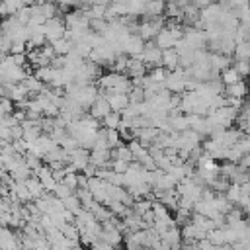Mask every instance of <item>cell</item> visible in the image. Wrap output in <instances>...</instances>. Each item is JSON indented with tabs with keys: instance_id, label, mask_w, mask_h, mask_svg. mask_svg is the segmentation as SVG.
Masks as SVG:
<instances>
[{
	"instance_id": "7c38bea8",
	"label": "cell",
	"mask_w": 250,
	"mask_h": 250,
	"mask_svg": "<svg viewBox=\"0 0 250 250\" xmlns=\"http://www.w3.org/2000/svg\"><path fill=\"white\" fill-rule=\"evenodd\" d=\"M51 47H53V51H55V55H57V57H64V55H68V53H70V49H72V41H68V39L61 37V39L53 41V43H51Z\"/></svg>"
},
{
	"instance_id": "ac0fdd59",
	"label": "cell",
	"mask_w": 250,
	"mask_h": 250,
	"mask_svg": "<svg viewBox=\"0 0 250 250\" xmlns=\"http://www.w3.org/2000/svg\"><path fill=\"white\" fill-rule=\"evenodd\" d=\"M62 184L68 186L72 191L78 188V172H66L64 178H62Z\"/></svg>"
},
{
	"instance_id": "44dd1931",
	"label": "cell",
	"mask_w": 250,
	"mask_h": 250,
	"mask_svg": "<svg viewBox=\"0 0 250 250\" xmlns=\"http://www.w3.org/2000/svg\"><path fill=\"white\" fill-rule=\"evenodd\" d=\"M246 223H248V227H250V213L246 215Z\"/></svg>"
},
{
	"instance_id": "e0dca14e",
	"label": "cell",
	"mask_w": 250,
	"mask_h": 250,
	"mask_svg": "<svg viewBox=\"0 0 250 250\" xmlns=\"http://www.w3.org/2000/svg\"><path fill=\"white\" fill-rule=\"evenodd\" d=\"M150 80H154V82H160V84H164V80H166V76H168V70L164 68V66H152L150 70H148V74H146Z\"/></svg>"
},
{
	"instance_id": "30bf717a",
	"label": "cell",
	"mask_w": 250,
	"mask_h": 250,
	"mask_svg": "<svg viewBox=\"0 0 250 250\" xmlns=\"http://www.w3.org/2000/svg\"><path fill=\"white\" fill-rule=\"evenodd\" d=\"M16 248H18L16 234H12L8 227H2L0 229V250H16Z\"/></svg>"
},
{
	"instance_id": "ffe728a7",
	"label": "cell",
	"mask_w": 250,
	"mask_h": 250,
	"mask_svg": "<svg viewBox=\"0 0 250 250\" xmlns=\"http://www.w3.org/2000/svg\"><path fill=\"white\" fill-rule=\"evenodd\" d=\"M92 250H113V246L98 238V240H94V242H92Z\"/></svg>"
},
{
	"instance_id": "5b68a950",
	"label": "cell",
	"mask_w": 250,
	"mask_h": 250,
	"mask_svg": "<svg viewBox=\"0 0 250 250\" xmlns=\"http://www.w3.org/2000/svg\"><path fill=\"white\" fill-rule=\"evenodd\" d=\"M223 94H225V98H238V100H244L246 94H248V86H246L244 80H238V82H234V84H230V86H225V88H223Z\"/></svg>"
},
{
	"instance_id": "9c48e42d",
	"label": "cell",
	"mask_w": 250,
	"mask_h": 250,
	"mask_svg": "<svg viewBox=\"0 0 250 250\" xmlns=\"http://www.w3.org/2000/svg\"><path fill=\"white\" fill-rule=\"evenodd\" d=\"M166 12V0H146L145 4V18H154V16H164Z\"/></svg>"
},
{
	"instance_id": "4fadbf2b",
	"label": "cell",
	"mask_w": 250,
	"mask_h": 250,
	"mask_svg": "<svg viewBox=\"0 0 250 250\" xmlns=\"http://www.w3.org/2000/svg\"><path fill=\"white\" fill-rule=\"evenodd\" d=\"M232 55H234V61H248L250 59V43L248 41L236 43Z\"/></svg>"
},
{
	"instance_id": "ba28073f",
	"label": "cell",
	"mask_w": 250,
	"mask_h": 250,
	"mask_svg": "<svg viewBox=\"0 0 250 250\" xmlns=\"http://www.w3.org/2000/svg\"><path fill=\"white\" fill-rule=\"evenodd\" d=\"M105 100H107L111 111H117V113H121L129 105V96L127 94H105Z\"/></svg>"
},
{
	"instance_id": "3957f363",
	"label": "cell",
	"mask_w": 250,
	"mask_h": 250,
	"mask_svg": "<svg viewBox=\"0 0 250 250\" xmlns=\"http://www.w3.org/2000/svg\"><path fill=\"white\" fill-rule=\"evenodd\" d=\"M109 111H111V107H109V104H107L105 96H98V98L92 102L88 115H90V117H94V119H98V121H102Z\"/></svg>"
},
{
	"instance_id": "8992f818",
	"label": "cell",
	"mask_w": 250,
	"mask_h": 250,
	"mask_svg": "<svg viewBox=\"0 0 250 250\" xmlns=\"http://www.w3.org/2000/svg\"><path fill=\"white\" fill-rule=\"evenodd\" d=\"M152 41H154V45H156V47H158L160 51L172 49V47H174V45L178 43V41H176V39L172 37V33H170V31L166 29V27H162V29H160V31L156 33V37H154Z\"/></svg>"
},
{
	"instance_id": "9a60e30c",
	"label": "cell",
	"mask_w": 250,
	"mask_h": 250,
	"mask_svg": "<svg viewBox=\"0 0 250 250\" xmlns=\"http://www.w3.org/2000/svg\"><path fill=\"white\" fill-rule=\"evenodd\" d=\"M238 80H242V78H240V74H238L232 66H229V68H225V70L221 72V82H223V86H230V84H234V82H238Z\"/></svg>"
},
{
	"instance_id": "d6986e66",
	"label": "cell",
	"mask_w": 250,
	"mask_h": 250,
	"mask_svg": "<svg viewBox=\"0 0 250 250\" xmlns=\"http://www.w3.org/2000/svg\"><path fill=\"white\" fill-rule=\"evenodd\" d=\"M232 68L240 74V78H244V76H248V74H250V64H248V61H234Z\"/></svg>"
},
{
	"instance_id": "6da1fadb",
	"label": "cell",
	"mask_w": 250,
	"mask_h": 250,
	"mask_svg": "<svg viewBox=\"0 0 250 250\" xmlns=\"http://www.w3.org/2000/svg\"><path fill=\"white\" fill-rule=\"evenodd\" d=\"M64 31H66V25H64L62 18H59V16L47 20L45 25H43V33H45V39H47L49 43H53V41L64 37Z\"/></svg>"
},
{
	"instance_id": "5bb4252c",
	"label": "cell",
	"mask_w": 250,
	"mask_h": 250,
	"mask_svg": "<svg viewBox=\"0 0 250 250\" xmlns=\"http://www.w3.org/2000/svg\"><path fill=\"white\" fill-rule=\"evenodd\" d=\"M121 113H117V111H109L104 119H102V125L105 127V129H119V125H121Z\"/></svg>"
},
{
	"instance_id": "7a4b0ae2",
	"label": "cell",
	"mask_w": 250,
	"mask_h": 250,
	"mask_svg": "<svg viewBox=\"0 0 250 250\" xmlns=\"http://www.w3.org/2000/svg\"><path fill=\"white\" fill-rule=\"evenodd\" d=\"M139 59H141L148 68H152V66H160L162 51H160L152 41H145V49H143V53L139 55Z\"/></svg>"
},
{
	"instance_id": "277c9868",
	"label": "cell",
	"mask_w": 250,
	"mask_h": 250,
	"mask_svg": "<svg viewBox=\"0 0 250 250\" xmlns=\"http://www.w3.org/2000/svg\"><path fill=\"white\" fill-rule=\"evenodd\" d=\"M209 66H211L213 74H219L225 68L232 66V57H227V55H221V53H211L209 55Z\"/></svg>"
},
{
	"instance_id": "8fae6325",
	"label": "cell",
	"mask_w": 250,
	"mask_h": 250,
	"mask_svg": "<svg viewBox=\"0 0 250 250\" xmlns=\"http://www.w3.org/2000/svg\"><path fill=\"white\" fill-rule=\"evenodd\" d=\"M23 184H25V188H27V191H29L31 199H39L43 193H47V191L43 189L41 182H39L35 176H33V178H27V180H23Z\"/></svg>"
},
{
	"instance_id": "52a82bcc",
	"label": "cell",
	"mask_w": 250,
	"mask_h": 250,
	"mask_svg": "<svg viewBox=\"0 0 250 250\" xmlns=\"http://www.w3.org/2000/svg\"><path fill=\"white\" fill-rule=\"evenodd\" d=\"M160 66H164L168 72H172L174 68H178V66H180V57H178V53H176V49H174V47H172V49L162 51Z\"/></svg>"
},
{
	"instance_id": "2e32d148",
	"label": "cell",
	"mask_w": 250,
	"mask_h": 250,
	"mask_svg": "<svg viewBox=\"0 0 250 250\" xmlns=\"http://www.w3.org/2000/svg\"><path fill=\"white\" fill-rule=\"evenodd\" d=\"M223 195L227 197V201H229V203L236 205V203H238V199H240V186H238V184H229V188L225 189V193H223Z\"/></svg>"
}]
</instances>
